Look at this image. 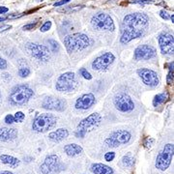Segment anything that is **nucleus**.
<instances>
[{"instance_id":"obj_1","label":"nucleus","mask_w":174,"mask_h":174,"mask_svg":"<svg viewBox=\"0 0 174 174\" xmlns=\"http://www.w3.org/2000/svg\"><path fill=\"white\" fill-rule=\"evenodd\" d=\"M149 24L148 15L142 13L129 14L123 19L121 26V38L120 42L126 45L132 42L134 39L143 36L145 28Z\"/></svg>"},{"instance_id":"obj_2","label":"nucleus","mask_w":174,"mask_h":174,"mask_svg":"<svg viewBox=\"0 0 174 174\" xmlns=\"http://www.w3.org/2000/svg\"><path fill=\"white\" fill-rule=\"evenodd\" d=\"M90 38L83 33L68 35L64 38V45L69 53L85 50L90 46Z\"/></svg>"},{"instance_id":"obj_3","label":"nucleus","mask_w":174,"mask_h":174,"mask_svg":"<svg viewBox=\"0 0 174 174\" xmlns=\"http://www.w3.org/2000/svg\"><path fill=\"white\" fill-rule=\"evenodd\" d=\"M34 95V91L25 84L15 86L9 95V101L14 106H23L27 104Z\"/></svg>"},{"instance_id":"obj_4","label":"nucleus","mask_w":174,"mask_h":174,"mask_svg":"<svg viewBox=\"0 0 174 174\" xmlns=\"http://www.w3.org/2000/svg\"><path fill=\"white\" fill-rule=\"evenodd\" d=\"M102 121V116L100 113L95 112L90 115H88L86 118L82 119L80 124L77 125L76 130L75 132V134L76 137H84L86 133H90L91 131L95 130L98 126L101 124Z\"/></svg>"},{"instance_id":"obj_5","label":"nucleus","mask_w":174,"mask_h":174,"mask_svg":"<svg viewBox=\"0 0 174 174\" xmlns=\"http://www.w3.org/2000/svg\"><path fill=\"white\" fill-rule=\"evenodd\" d=\"M57 123V119L53 114L43 113L38 115L32 123V130L37 133H46L52 129Z\"/></svg>"},{"instance_id":"obj_6","label":"nucleus","mask_w":174,"mask_h":174,"mask_svg":"<svg viewBox=\"0 0 174 174\" xmlns=\"http://www.w3.org/2000/svg\"><path fill=\"white\" fill-rule=\"evenodd\" d=\"M78 86L76 74L73 72H67L62 74L55 83V88L59 92H72Z\"/></svg>"},{"instance_id":"obj_7","label":"nucleus","mask_w":174,"mask_h":174,"mask_svg":"<svg viewBox=\"0 0 174 174\" xmlns=\"http://www.w3.org/2000/svg\"><path fill=\"white\" fill-rule=\"evenodd\" d=\"M91 24L95 29L99 31L113 32L115 30V24L112 18L106 13H98L93 15L91 19Z\"/></svg>"},{"instance_id":"obj_8","label":"nucleus","mask_w":174,"mask_h":174,"mask_svg":"<svg viewBox=\"0 0 174 174\" xmlns=\"http://www.w3.org/2000/svg\"><path fill=\"white\" fill-rule=\"evenodd\" d=\"M173 152H174V145L173 143H167L163 146L162 151L158 154L155 167L159 170L164 171L167 170L171 163L173 159Z\"/></svg>"},{"instance_id":"obj_9","label":"nucleus","mask_w":174,"mask_h":174,"mask_svg":"<svg viewBox=\"0 0 174 174\" xmlns=\"http://www.w3.org/2000/svg\"><path fill=\"white\" fill-rule=\"evenodd\" d=\"M25 49L31 56L39 61L46 62L50 59V50L46 46L35 43H27Z\"/></svg>"},{"instance_id":"obj_10","label":"nucleus","mask_w":174,"mask_h":174,"mask_svg":"<svg viewBox=\"0 0 174 174\" xmlns=\"http://www.w3.org/2000/svg\"><path fill=\"white\" fill-rule=\"evenodd\" d=\"M132 138V134L129 131L119 130L113 132L105 140V143L108 147H118L123 144H127Z\"/></svg>"},{"instance_id":"obj_11","label":"nucleus","mask_w":174,"mask_h":174,"mask_svg":"<svg viewBox=\"0 0 174 174\" xmlns=\"http://www.w3.org/2000/svg\"><path fill=\"white\" fill-rule=\"evenodd\" d=\"M113 104L116 109L121 112H131L134 108V104L132 98L126 93H119L114 97Z\"/></svg>"},{"instance_id":"obj_12","label":"nucleus","mask_w":174,"mask_h":174,"mask_svg":"<svg viewBox=\"0 0 174 174\" xmlns=\"http://www.w3.org/2000/svg\"><path fill=\"white\" fill-rule=\"evenodd\" d=\"M67 101L59 97H46L42 102V107L47 110H53V111H64L67 108Z\"/></svg>"},{"instance_id":"obj_13","label":"nucleus","mask_w":174,"mask_h":174,"mask_svg":"<svg viewBox=\"0 0 174 174\" xmlns=\"http://www.w3.org/2000/svg\"><path fill=\"white\" fill-rule=\"evenodd\" d=\"M115 60L114 54L111 52H105L104 54L100 55L93 62H92V69L95 71H99V72H102V71H107L108 67L112 64Z\"/></svg>"},{"instance_id":"obj_14","label":"nucleus","mask_w":174,"mask_h":174,"mask_svg":"<svg viewBox=\"0 0 174 174\" xmlns=\"http://www.w3.org/2000/svg\"><path fill=\"white\" fill-rule=\"evenodd\" d=\"M137 75L141 78V80L143 81L144 84L150 87H156L159 85L160 80L158 74L155 71L147 68H141L137 70Z\"/></svg>"},{"instance_id":"obj_15","label":"nucleus","mask_w":174,"mask_h":174,"mask_svg":"<svg viewBox=\"0 0 174 174\" xmlns=\"http://www.w3.org/2000/svg\"><path fill=\"white\" fill-rule=\"evenodd\" d=\"M157 55V50L155 47L149 45H141L137 46L133 53V57L136 60H149L154 58Z\"/></svg>"},{"instance_id":"obj_16","label":"nucleus","mask_w":174,"mask_h":174,"mask_svg":"<svg viewBox=\"0 0 174 174\" xmlns=\"http://www.w3.org/2000/svg\"><path fill=\"white\" fill-rule=\"evenodd\" d=\"M160 49L163 54L171 55L174 51V38L169 33H162L159 36Z\"/></svg>"},{"instance_id":"obj_17","label":"nucleus","mask_w":174,"mask_h":174,"mask_svg":"<svg viewBox=\"0 0 174 174\" xmlns=\"http://www.w3.org/2000/svg\"><path fill=\"white\" fill-rule=\"evenodd\" d=\"M59 157L57 155H49L46 157L44 163L41 164L40 167V171L42 174H50V172L56 170L59 167Z\"/></svg>"},{"instance_id":"obj_18","label":"nucleus","mask_w":174,"mask_h":174,"mask_svg":"<svg viewBox=\"0 0 174 174\" xmlns=\"http://www.w3.org/2000/svg\"><path fill=\"white\" fill-rule=\"evenodd\" d=\"M95 102H96V98L92 93H87L83 94L82 96H80L76 102V109H81V110H87L91 108Z\"/></svg>"},{"instance_id":"obj_19","label":"nucleus","mask_w":174,"mask_h":174,"mask_svg":"<svg viewBox=\"0 0 174 174\" xmlns=\"http://www.w3.org/2000/svg\"><path fill=\"white\" fill-rule=\"evenodd\" d=\"M18 137V130L15 128L2 127L0 128V141L9 142Z\"/></svg>"},{"instance_id":"obj_20","label":"nucleus","mask_w":174,"mask_h":174,"mask_svg":"<svg viewBox=\"0 0 174 174\" xmlns=\"http://www.w3.org/2000/svg\"><path fill=\"white\" fill-rule=\"evenodd\" d=\"M90 170L94 174H113L114 173L113 168L105 163H93L90 167Z\"/></svg>"},{"instance_id":"obj_21","label":"nucleus","mask_w":174,"mask_h":174,"mask_svg":"<svg viewBox=\"0 0 174 174\" xmlns=\"http://www.w3.org/2000/svg\"><path fill=\"white\" fill-rule=\"evenodd\" d=\"M68 136H69L68 130L65 128H60V129H57L56 131L51 132L49 134V138L53 142H60L62 140L66 139Z\"/></svg>"},{"instance_id":"obj_22","label":"nucleus","mask_w":174,"mask_h":174,"mask_svg":"<svg viewBox=\"0 0 174 174\" xmlns=\"http://www.w3.org/2000/svg\"><path fill=\"white\" fill-rule=\"evenodd\" d=\"M64 152L69 157H76L80 155L83 152V149L80 145L76 143H71L64 146Z\"/></svg>"},{"instance_id":"obj_23","label":"nucleus","mask_w":174,"mask_h":174,"mask_svg":"<svg viewBox=\"0 0 174 174\" xmlns=\"http://www.w3.org/2000/svg\"><path fill=\"white\" fill-rule=\"evenodd\" d=\"M0 161H1L2 163L9 165L11 167H18L20 163V161L18 158H15L14 156H10V155H6V154L0 156Z\"/></svg>"},{"instance_id":"obj_24","label":"nucleus","mask_w":174,"mask_h":174,"mask_svg":"<svg viewBox=\"0 0 174 174\" xmlns=\"http://www.w3.org/2000/svg\"><path fill=\"white\" fill-rule=\"evenodd\" d=\"M167 99V93H160L156 95L153 100V106L154 107H159L160 105L163 104Z\"/></svg>"},{"instance_id":"obj_25","label":"nucleus","mask_w":174,"mask_h":174,"mask_svg":"<svg viewBox=\"0 0 174 174\" xmlns=\"http://www.w3.org/2000/svg\"><path fill=\"white\" fill-rule=\"evenodd\" d=\"M133 163H134V160L132 156L131 153L125 155L123 158H122V164L124 167H127V168H130L133 165Z\"/></svg>"},{"instance_id":"obj_26","label":"nucleus","mask_w":174,"mask_h":174,"mask_svg":"<svg viewBox=\"0 0 174 174\" xmlns=\"http://www.w3.org/2000/svg\"><path fill=\"white\" fill-rule=\"evenodd\" d=\"M168 74L167 76V82L168 85H171L173 83V61L169 63L168 66Z\"/></svg>"},{"instance_id":"obj_27","label":"nucleus","mask_w":174,"mask_h":174,"mask_svg":"<svg viewBox=\"0 0 174 174\" xmlns=\"http://www.w3.org/2000/svg\"><path fill=\"white\" fill-rule=\"evenodd\" d=\"M19 76H20V77H22V78H25V77H27L28 76H30V74H31V71H30V69L28 68V67H20V69H19Z\"/></svg>"},{"instance_id":"obj_28","label":"nucleus","mask_w":174,"mask_h":174,"mask_svg":"<svg viewBox=\"0 0 174 174\" xmlns=\"http://www.w3.org/2000/svg\"><path fill=\"white\" fill-rule=\"evenodd\" d=\"M47 43L50 45V47L52 52H57L59 50H60V46L59 44L55 41V40H52V39H50V40H47Z\"/></svg>"},{"instance_id":"obj_29","label":"nucleus","mask_w":174,"mask_h":174,"mask_svg":"<svg viewBox=\"0 0 174 174\" xmlns=\"http://www.w3.org/2000/svg\"><path fill=\"white\" fill-rule=\"evenodd\" d=\"M24 119H25V114L23 113L22 111H18V112H15V115H14V120H15V122L20 123V122H22Z\"/></svg>"},{"instance_id":"obj_30","label":"nucleus","mask_w":174,"mask_h":174,"mask_svg":"<svg viewBox=\"0 0 174 174\" xmlns=\"http://www.w3.org/2000/svg\"><path fill=\"white\" fill-rule=\"evenodd\" d=\"M80 76H82L83 78H85V80H92V75L85 68L80 69Z\"/></svg>"},{"instance_id":"obj_31","label":"nucleus","mask_w":174,"mask_h":174,"mask_svg":"<svg viewBox=\"0 0 174 174\" xmlns=\"http://www.w3.org/2000/svg\"><path fill=\"white\" fill-rule=\"evenodd\" d=\"M51 25H52V22L50 20H47L41 26L40 31H41V32H46V31H49L51 28Z\"/></svg>"},{"instance_id":"obj_32","label":"nucleus","mask_w":174,"mask_h":174,"mask_svg":"<svg viewBox=\"0 0 174 174\" xmlns=\"http://www.w3.org/2000/svg\"><path fill=\"white\" fill-rule=\"evenodd\" d=\"M38 24V21H34V22H31V23H28V24L24 25L22 27V30L24 31H27V30H31V29H34Z\"/></svg>"},{"instance_id":"obj_33","label":"nucleus","mask_w":174,"mask_h":174,"mask_svg":"<svg viewBox=\"0 0 174 174\" xmlns=\"http://www.w3.org/2000/svg\"><path fill=\"white\" fill-rule=\"evenodd\" d=\"M153 2H154L153 0H132V3H134V4H141V5L152 4Z\"/></svg>"},{"instance_id":"obj_34","label":"nucleus","mask_w":174,"mask_h":174,"mask_svg":"<svg viewBox=\"0 0 174 174\" xmlns=\"http://www.w3.org/2000/svg\"><path fill=\"white\" fill-rule=\"evenodd\" d=\"M114 158H115V153L114 152H107L106 153L105 155V160L107 162H111L114 160Z\"/></svg>"},{"instance_id":"obj_35","label":"nucleus","mask_w":174,"mask_h":174,"mask_svg":"<svg viewBox=\"0 0 174 174\" xmlns=\"http://www.w3.org/2000/svg\"><path fill=\"white\" fill-rule=\"evenodd\" d=\"M15 122L14 120V115L13 114H7L5 117V123L8 125H12Z\"/></svg>"},{"instance_id":"obj_36","label":"nucleus","mask_w":174,"mask_h":174,"mask_svg":"<svg viewBox=\"0 0 174 174\" xmlns=\"http://www.w3.org/2000/svg\"><path fill=\"white\" fill-rule=\"evenodd\" d=\"M160 17L163 19V20H169V18H170V15H169V14L167 12V11H164V10H162V11H160Z\"/></svg>"},{"instance_id":"obj_37","label":"nucleus","mask_w":174,"mask_h":174,"mask_svg":"<svg viewBox=\"0 0 174 174\" xmlns=\"http://www.w3.org/2000/svg\"><path fill=\"white\" fill-rule=\"evenodd\" d=\"M71 1H72V0H60V1H58V2H55L53 4V6L54 7H60V6H63V5H65V4H68Z\"/></svg>"},{"instance_id":"obj_38","label":"nucleus","mask_w":174,"mask_h":174,"mask_svg":"<svg viewBox=\"0 0 174 174\" xmlns=\"http://www.w3.org/2000/svg\"><path fill=\"white\" fill-rule=\"evenodd\" d=\"M7 66H8L7 61L0 56V70H5L7 68Z\"/></svg>"},{"instance_id":"obj_39","label":"nucleus","mask_w":174,"mask_h":174,"mask_svg":"<svg viewBox=\"0 0 174 174\" xmlns=\"http://www.w3.org/2000/svg\"><path fill=\"white\" fill-rule=\"evenodd\" d=\"M154 142V139H152V138H147L146 140H145V142H144V146L146 147V148H150L152 146V143Z\"/></svg>"},{"instance_id":"obj_40","label":"nucleus","mask_w":174,"mask_h":174,"mask_svg":"<svg viewBox=\"0 0 174 174\" xmlns=\"http://www.w3.org/2000/svg\"><path fill=\"white\" fill-rule=\"evenodd\" d=\"M11 28H12V25H9V24L2 25V26H0V32H4V31H6L8 29H11Z\"/></svg>"},{"instance_id":"obj_41","label":"nucleus","mask_w":174,"mask_h":174,"mask_svg":"<svg viewBox=\"0 0 174 174\" xmlns=\"http://www.w3.org/2000/svg\"><path fill=\"white\" fill-rule=\"evenodd\" d=\"M9 9H8L7 7H4V6H0V15H4L6 13H8Z\"/></svg>"},{"instance_id":"obj_42","label":"nucleus","mask_w":174,"mask_h":174,"mask_svg":"<svg viewBox=\"0 0 174 174\" xmlns=\"http://www.w3.org/2000/svg\"><path fill=\"white\" fill-rule=\"evenodd\" d=\"M7 20V15H0V22Z\"/></svg>"},{"instance_id":"obj_43","label":"nucleus","mask_w":174,"mask_h":174,"mask_svg":"<svg viewBox=\"0 0 174 174\" xmlns=\"http://www.w3.org/2000/svg\"><path fill=\"white\" fill-rule=\"evenodd\" d=\"M0 174H15V173H13V172H11V171L5 170V171H0Z\"/></svg>"},{"instance_id":"obj_44","label":"nucleus","mask_w":174,"mask_h":174,"mask_svg":"<svg viewBox=\"0 0 174 174\" xmlns=\"http://www.w3.org/2000/svg\"><path fill=\"white\" fill-rule=\"evenodd\" d=\"M169 19L171 20V21H172V22H174V15H173V14L170 15V18H169Z\"/></svg>"},{"instance_id":"obj_45","label":"nucleus","mask_w":174,"mask_h":174,"mask_svg":"<svg viewBox=\"0 0 174 174\" xmlns=\"http://www.w3.org/2000/svg\"><path fill=\"white\" fill-rule=\"evenodd\" d=\"M1 100H2V95H1V92H0V102H1Z\"/></svg>"},{"instance_id":"obj_46","label":"nucleus","mask_w":174,"mask_h":174,"mask_svg":"<svg viewBox=\"0 0 174 174\" xmlns=\"http://www.w3.org/2000/svg\"><path fill=\"white\" fill-rule=\"evenodd\" d=\"M38 1H39V2H42V1H43V0H38Z\"/></svg>"}]
</instances>
